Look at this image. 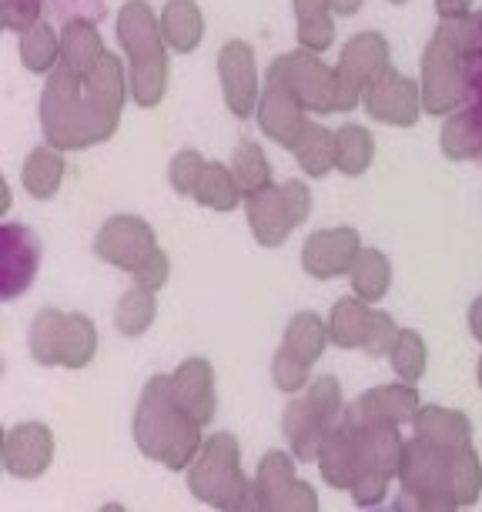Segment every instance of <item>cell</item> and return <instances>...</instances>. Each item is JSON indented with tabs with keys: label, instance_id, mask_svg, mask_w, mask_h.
Returning <instances> with one entry per match:
<instances>
[{
	"label": "cell",
	"instance_id": "6da1fadb",
	"mask_svg": "<svg viewBox=\"0 0 482 512\" xmlns=\"http://www.w3.org/2000/svg\"><path fill=\"white\" fill-rule=\"evenodd\" d=\"M131 94L124 67L114 54L94 74H71L57 64L41 94V128L57 151H84L114 138L124 98Z\"/></svg>",
	"mask_w": 482,
	"mask_h": 512
},
{
	"label": "cell",
	"instance_id": "7a4b0ae2",
	"mask_svg": "<svg viewBox=\"0 0 482 512\" xmlns=\"http://www.w3.org/2000/svg\"><path fill=\"white\" fill-rule=\"evenodd\" d=\"M201 429L205 425H198L178 409L175 395H171V375H151L131 422L134 442L144 456L165 462L171 472L188 469L205 446Z\"/></svg>",
	"mask_w": 482,
	"mask_h": 512
},
{
	"label": "cell",
	"instance_id": "3957f363",
	"mask_svg": "<svg viewBox=\"0 0 482 512\" xmlns=\"http://www.w3.org/2000/svg\"><path fill=\"white\" fill-rule=\"evenodd\" d=\"M118 41L131 61L128 88L138 108H158L168 94V44L148 0H128L118 14Z\"/></svg>",
	"mask_w": 482,
	"mask_h": 512
},
{
	"label": "cell",
	"instance_id": "277c9868",
	"mask_svg": "<svg viewBox=\"0 0 482 512\" xmlns=\"http://www.w3.org/2000/svg\"><path fill=\"white\" fill-rule=\"evenodd\" d=\"M191 496L221 512H258V489L241 472V449L231 432L205 439L198 459L188 469Z\"/></svg>",
	"mask_w": 482,
	"mask_h": 512
},
{
	"label": "cell",
	"instance_id": "5b68a950",
	"mask_svg": "<svg viewBox=\"0 0 482 512\" xmlns=\"http://www.w3.org/2000/svg\"><path fill=\"white\" fill-rule=\"evenodd\" d=\"M345 399L342 385L335 375H322L308 385L302 399H292L282 412V432L288 439V449L298 462H312L322 452V442L329 432L342 422Z\"/></svg>",
	"mask_w": 482,
	"mask_h": 512
},
{
	"label": "cell",
	"instance_id": "8992f818",
	"mask_svg": "<svg viewBox=\"0 0 482 512\" xmlns=\"http://www.w3.org/2000/svg\"><path fill=\"white\" fill-rule=\"evenodd\" d=\"M359 429V469H355L352 499L355 506L375 509L389 492V482L399 476L402 436L399 425H355Z\"/></svg>",
	"mask_w": 482,
	"mask_h": 512
},
{
	"label": "cell",
	"instance_id": "52a82bcc",
	"mask_svg": "<svg viewBox=\"0 0 482 512\" xmlns=\"http://www.w3.org/2000/svg\"><path fill=\"white\" fill-rule=\"evenodd\" d=\"M466 94V57L436 27L432 41L426 44V54H422V111L452 114L466 104Z\"/></svg>",
	"mask_w": 482,
	"mask_h": 512
},
{
	"label": "cell",
	"instance_id": "ba28073f",
	"mask_svg": "<svg viewBox=\"0 0 482 512\" xmlns=\"http://www.w3.org/2000/svg\"><path fill=\"white\" fill-rule=\"evenodd\" d=\"M389 41L379 31L355 34L335 64V111L359 108L372 81L389 71Z\"/></svg>",
	"mask_w": 482,
	"mask_h": 512
},
{
	"label": "cell",
	"instance_id": "9c48e42d",
	"mask_svg": "<svg viewBox=\"0 0 482 512\" xmlns=\"http://www.w3.org/2000/svg\"><path fill=\"white\" fill-rule=\"evenodd\" d=\"M258 124L262 131L272 138L275 144L282 148L295 151L298 138L305 131V104L298 101V94L288 81V71H285V54L275 57L272 67H268V77H265V91H262V101H258Z\"/></svg>",
	"mask_w": 482,
	"mask_h": 512
},
{
	"label": "cell",
	"instance_id": "30bf717a",
	"mask_svg": "<svg viewBox=\"0 0 482 512\" xmlns=\"http://www.w3.org/2000/svg\"><path fill=\"white\" fill-rule=\"evenodd\" d=\"M258 512H318V496L305 479L295 476L292 456L285 452H268L258 462Z\"/></svg>",
	"mask_w": 482,
	"mask_h": 512
},
{
	"label": "cell",
	"instance_id": "8fae6325",
	"mask_svg": "<svg viewBox=\"0 0 482 512\" xmlns=\"http://www.w3.org/2000/svg\"><path fill=\"white\" fill-rule=\"evenodd\" d=\"M158 251V238L154 228L138 215H114L101 225L98 238H94V255L121 272H138L148 258Z\"/></svg>",
	"mask_w": 482,
	"mask_h": 512
},
{
	"label": "cell",
	"instance_id": "7c38bea8",
	"mask_svg": "<svg viewBox=\"0 0 482 512\" xmlns=\"http://www.w3.org/2000/svg\"><path fill=\"white\" fill-rule=\"evenodd\" d=\"M37 268H41V238L34 228L11 225L0 228V298L14 302L34 285Z\"/></svg>",
	"mask_w": 482,
	"mask_h": 512
},
{
	"label": "cell",
	"instance_id": "4fadbf2b",
	"mask_svg": "<svg viewBox=\"0 0 482 512\" xmlns=\"http://www.w3.org/2000/svg\"><path fill=\"white\" fill-rule=\"evenodd\" d=\"M362 104H365V111H369V118H375L379 124L412 128L422 114V84H416L412 77L389 67L379 81L369 84Z\"/></svg>",
	"mask_w": 482,
	"mask_h": 512
},
{
	"label": "cell",
	"instance_id": "5bb4252c",
	"mask_svg": "<svg viewBox=\"0 0 482 512\" xmlns=\"http://www.w3.org/2000/svg\"><path fill=\"white\" fill-rule=\"evenodd\" d=\"M456 452L432 446V442H426L422 436H412L406 446H402V462H399L402 489L446 492V496H452V462H456Z\"/></svg>",
	"mask_w": 482,
	"mask_h": 512
},
{
	"label": "cell",
	"instance_id": "9a60e30c",
	"mask_svg": "<svg viewBox=\"0 0 482 512\" xmlns=\"http://www.w3.org/2000/svg\"><path fill=\"white\" fill-rule=\"evenodd\" d=\"M362 251L359 231L349 225L339 228H322L305 241L302 248V268L318 282H329V278L352 275V265Z\"/></svg>",
	"mask_w": 482,
	"mask_h": 512
},
{
	"label": "cell",
	"instance_id": "2e32d148",
	"mask_svg": "<svg viewBox=\"0 0 482 512\" xmlns=\"http://www.w3.org/2000/svg\"><path fill=\"white\" fill-rule=\"evenodd\" d=\"M218 77H221V94L235 118H248L262 91H258V67H255V51L245 41H228L218 54Z\"/></svg>",
	"mask_w": 482,
	"mask_h": 512
},
{
	"label": "cell",
	"instance_id": "e0dca14e",
	"mask_svg": "<svg viewBox=\"0 0 482 512\" xmlns=\"http://www.w3.org/2000/svg\"><path fill=\"white\" fill-rule=\"evenodd\" d=\"M416 412H419V392L409 382H395L362 392L345 409L342 419L352 425H402L416 419Z\"/></svg>",
	"mask_w": 482,
	"mask_h": 512
},
{
	"label": "cell",
	"instance_id": "ac0fdd59",
	"mask_svg": "<svg viewBox=\"0 0 482 512\" xmlns=\"http://www.w3.org/2000/svg\"><path fill=\"white\" fill-rule=\"evenodd\" d=\"M4 469L17 479H41L54 459V432L44 422H21L4 436Z\"/></svg>",
	"mask_w": 482,
	"mask_h": 512
},
{
	"label": "cell",
	"instance_id": "d6986e66",
	"mask_svg": "<svg viewBox=\"0 0 482 512\" xmlns=\"http://www.w3.org/2000/svg\"><path fill=\"white\" fill-rule=\"evenodd\" d=\"M171 395H175L178 409L195 419L198 425H211L218 412L215 395V372H211L208 359H188L181 362L175 375H171Z\"/></svg>",
	"mask_w": 482,
	"mask_h": 512
},
{
	"label": "cell",
	"instance_id": "ffe728a7",
	"mask_svg": "<svg viewBox=\"0 0 482 512\" xmlns=\"http://www.w3.org/2000/svg\"><path fill=\"white\" fill-rule=\"evenodd\" d=\"M285 71L305 111H335V67H325L322 57L312 51H292L285 54Z\"/></svg>",
	"mask_w": 482,
	"mask_h": 512
},
{
	"label": "cell",
	"instance_id": "44dd1931",
	"mask_svg": "<svg viewBox=\"0 0 482 512\" xmlns=\"http://www.w3.org/2000/svg\"><path fill=\"white\" fill-rule=\"evenodd\" d=\"M318 469H322V482L332 489H352L355 469H359V429L352 422H339L322 442L318 452Z\"/></svg>",
	"mask_w": 482,
	"mask_h": 512
},
{
	"label": "cell",
	"instance_id": "7402d4cb",
	"mask_svg": "<svg viewBox=\"0 0 482 512\" xmlns=\"http://www.w3.org/2000/svg\"><path fill=\"white\" fill-rule=\"evenodd\" d=\"M416 436L439 449H469L472 446V422L466 412L442 409V405H419L416 419H412Z\"/></svg>",
	"mask_w": 482,
	"mask_h": 512
},
{
	"label": "cell",
	"instance_id": "603a6c76",
	"mask_svg": "<svg viewBox=\"0 0 482 512\" xmlns=\"http://www.w3.org/2000/svg\"><path fill=\"white\" fill-rule=\"evenodd\" d=\"M108 57L94 21H67L61 31V67L71 74H94Z\"/></svg>",
	"mask_w": 482,
	"mask_h": 512
},
{
	"label": "cell",
	"instance_id": "cb8c5ba5",
	"mask_svg": "<svg viewBox=\"0 0 482 512\" xmlns=\"http://www.w3.org/2000/svg\"><path fill=\"white\" fill-rule=\"evenodd\" d=\"M248 225H252L258 245H265V248H278L288 238V231L295 228L285 211L282 191L275 185H268L265 191L248 198Z\"/></svg>",
	"mask_w": 482,
	"mask_h": 512
},
{
	"label": "cell",
	"instance_id": "d4e9b609",
	"mask_svg": "<svg viewBox=\"0 0 482 512\" xmlns=\"http://www.w3.org/2000/svg\"><path fill=\"white\" fill-rule=\"evenodd\" d=\"M161 34L175 54L198 51L201 37H205V17H201L198 0H168L161 11Z\"/></svg>",
	"mask_w": 482,
	"mask_h": 512
},
{
	"label": "cell",
	"instance_id": "484cf974",
	"mask_svg": "<svg viewBox=\"0 0 482 512\" xmlns=\"http://www.w3.org/2000/svg\"><path fill=\"white\" fill-rule=\"evenodd\" d=\"M442 154L449 161H476L482 158V118L476 111L459 108L452 111L439 134Z\"/></svg>",
	"mask_w": 482,
	"mask_h": 512
},
{
	"label": "cell",
	"instance_id": "4316f807",
	"mask_svg": "<svg viewBox=\"0 0 482 512\" xmlns=\"http://www.w3.org/2000/svg\"><path fill=\"white\" fill-rule=\"evenodd\" d=\"M372 318H375V312L369 308V302H362V298H342V302H335L332 315H329L332 345H339V349H362L365 338H369Z\"/></svg>",
	"mask_w": 482,
	"mask_h": 512
},
{
	"label": "cell",
	"instance_id": "83f0119b",
	"mask_svg": "<svg viewBox=\"0 0 482 512\" xmlns=\"http://www.w3.org/2000/svg\"><path fill=\"white\" fill-rule=\"evenodd\" d=\"M61 154L64 151L51 148V144L34 148L31 154H27L24 171H21L27 195L37 198V201H51L57 195V188H61V181H64V158Z\"/></svg>",
	"mask_w": 482,
	"mask_h": 512
},
{
	"label": "cell",
	"instance_id": "f1b7e54d",
	"mask_svg": "<svg viewBox=\"0 0 482 512\" xmlns=\"http://www.w3.org/2000/svg\"><path fill=\"white\" fill-rule=\"evenodd\" d=\"M392 288V262L379 248H362L352 265V292L362 302H379Z\"/></svg>",
	"mask_w": 482,
	"mask_h": 512
},
{
	"label": "cell",
	"instance_id": "f546056e",
	"mask_svg": "<svg viewBox=\"0 0 482 512\" xmlns=\"http://www.w3.org/2000/svg\"><path fill=\"white\" fill-rule=\"evenodd\" d=\"M329 322H322L315 312H298L292 322L285 325V345L292 349L305 365H315L325 355L329 345Z\"/></svg>",
	"mask_w": 482,
	"mask_h": 512
},
{
	"label": "cell",
	"instance_id": "4dcf8cb0",
	"mask_svg": "<svg viewBox=\"0 0 482 512\" xmlns=\"http://www.w3.org/2000/svg\"><path fill=\"white\" fill-rule=\"evenodd\" d=\"M21 64L31 74H51L61 64V34L54 31V24L37 21L21 34Z\"/></svg>",
	"mask_w": 482,
	"mask_h": 512
},
{
	"label": "cell",
	"instance_id": "1f68e13d",
	"mask_svg": "<svg viewBox=\"0 0 482 512\" xmlns=\"http://www.w3.org/2000/svg\"><path fill=\"white\" fill-rule=\"evenodd\" d=\"M375 158V141L369 128H362V124H345V128L335 131V168L342 171V175H365L369 171V164Z\"/></svg>",
	"mask_w": 482,
	"mask_h": 512
},
{
	"label": "cell",
	"instance_id": "d6a6232c",
	"mask_svg": "<svg viewBox=\"0 0 482 512\" xmlns=\"http://www.w3.org/2000/svg\"><path fill=\"white\" fill-rule=\"evenodd\" d=\"M94 352H98V328H94L91 318L81 312L64 315V332H61L64 369H84V365H91Z\"/></svg>",
	"mask_w": 482,
	"mask_h": 512
},
{
	"label": "cell",
	"instance_id": "836d02e7",
	"mask_svg": "<svg viewBox=\"0 0 482 512\" xmlns=\"http://www.w3.org/2000/svg\"><path fill=\"white\" fill-rule=\"evenodd\" d=\"M295 158L302 164L308 178H322L335 168V131L322 128V124H305L302 138L295 144Z\"/></svg>",
	"mask_w": 482,
	"mask_h": 512
},
{
	"label": "cell",
	"instance_id": "e575fe53",
	"mask_svg": "<svg viewBox=\"0 0 482 512\" xmlns=\"http://www.w3.org/2000/svg\"><path fill=\"white\" fill-rule=\"evenodd\" d=\"M195 201L211 208V211H235L238 201H241V188H238L235 171L225 168V164H218V161H208L205 171H201Z\"/></svg>",
	"mask_w": 482,
	"mask_h": 512
},
{
	"label": "cell",
	"instance_id": "d590c367",
	"mask_svg": "<svg viewBox=\"0 0 482 512\" xmlns=\"http://www.w3.org/2000/svg\"><path fill=\"white\" fill-rule=\"evenodd\" d=\"M231 171H235L238 178V188L245 198L258 195V191H265L272 185V164H268L262 144L255 141H241L235 148V158H231Z\"/></svg>",
	"mask_w": 482,
	"mask_h": 512
},
{
	"label": "cell",
	"instance_id": "8d00e7d4",
	"mask_svg": "<svg viewBox=\"0 0 482 512\" xmlns=\"http://www.w3.org/2000/svg\"><path fill=\"white\" fill-rule=\"evenodd\" d=\"M61 332H64V312L57 308H41L31 322V355L37 365H61Z\"/></svg>",
	"mask_w": 482,
	"mask_h": 512
},
{
	"label": "cell",
	"instance_id": "74e56055",
	"mask_svg": "<svg viewBox=\"0 0 482 512\" xmlns=\"http://www.w3.org/2000/svg\"><path fill=\"white\" fill-rule=\"evenodd\" d=\"M154 315H158V302H154V292L148 288H131V292L121 295L118 312H114V325H118L121 335L138 338L151 328Z\"/></svg>",
	"mask_w": 482,
	"mask_h": 512
},
{
	"label": "cell",
	"instance_id": "f35d334b",
	"mask_svg": "<svg viewBox=\"0 0 482 512\" xmlns=\"http://www.w3.org/2000/svg\"><path fill=\"white\" fill-rule=\"evenodd\" d=\"M389 359H392L395 375H399V382L416 385L422 375H426V362H429L422 335L412 332V328H399V335H395V342H392Z\"/></svg>",
	"mask_w": 482,
	"mask_h": 512
},
{
	"label": "cell",
	"instance_id": "ab89813d",
	"mask_svg": "<svg viewBox=\"0 0 482 512\" xmlns=\"http://www.w3.org/2000/svg\"><path fill=\"white\" fill-rule=\"evenodd\" d=\"M482 492V462L476 449H459L456 462H452V496L459 506H472Z\"/></svg>",
	"mask_w": 482,
	"mask_h": 512
},
{
	"label": "cell",
	"instance_id": "60d3db41",
	"mask_svg": "<svg viewBox=\"0 0 482 512\" xmlns=\"http://www.w3.org/2000/svg\"><path fill=\"white\" fill-rule=\"evenodd\" d=\"M439 31L459 47L462 57L482 54V11H469L462 17H446V21H439Z\"/></svg>",
	"mask_w": 482,
	"mask_h": 512
},
{
	"label": "cell",
	"instance_id": "b9f144b4",
	"mask_svg": "<svg viewBox=\"0 0 482 512\" xmlns=\"http://www.w3.org/2000/svg\"><path fill=\"white\" fill-rule=\"evenodd\" d=\"M308 369H312V365H305L292 349H288V345H282V349L275 352V359H272L275 389H278V392H285V395L302 392L305 385H308Z\"/></svg>",
	"mask_w": 482,
	"mask_h": 512
},
{
	"label": "cell",
	"instance_id": "7bdbcfd3",
	"mask_svg": "<svg viewBox=\"0 0 482 512\" xmlns=\"http://www.w3.org/2000/svg\"><path fill=\"white\" fill-rule=\"evenodd\" d=\"M205 164H208V161L201 158V154H198L195 148H181V151L175 154V161H171V171H168L171 188H175L178 195H191V198H195Z\"/></svg>",
	"mask_w": 482,
	"mask_h": 512
},
{
	"label": "cell",
	"instance_id": "ee69618b",
	"mask_svg": "<svg viewBox=\"0 0 482 512\" xmlns=\"http://www.w3.org/2000/svg\"><path fill=\"white\" fill-rule=\"evenodd\" d=\"M395 512H459V502L446 492H409L399 489L392 502Z\"/></svg>",
	"mask_w": 482,
	"mask_h": 512
},
{
	"label": "cell",
	"instance_id": "f6af8a7d",
	"mask_svg": "<svg viewBox=\"0 0 482 512\" xmlns=\"http://www.w3.org/2000/svg\"><path fill=\"white\" fill-rule=\"evenodd\" d=\"M47 7V0H0V21L7 31L24 34L27 27H34L41 21V11Z\"/></svg>",
	"mask_w": 482,
	"mask_h": 512
},
{
	"label": "cell",
	"instance_id": "bcb514c9",
	"mask_svg": "<svg viewBox=\"0 0 482 512\" xmlns=\"http://www.w3.org/2000/svg\"><path fill=\"white\" fill-rule=\"evenodd\" d=\"M335 41V17L332 14H318L312 21H298V44L302 51L322 54L329 51Z\"/></svg>",
	"mask_w": 482,
	"mask_h": 512
},
{
	"label": "cell",
	"instance_id": "7dc6e473",
	"mask_svg": "<svg viewBox=\"0 0 482 512\" xmlns=\"http://www.w3.org/2000/svg\"><path fill=\"white\" fill-rule=\"evenodd\" d=\"M395 335H399V325H395V318L389 312H375L372 328H369V338H365L362 352L372 355V359H379V355H389Z\"/></svg>",
	"mask_w": 482,
	"mask_h": 512
},
{
	"label": "cell",
	"instance_id": "c3c4849f",
	"mask_svg": "<svg viewBox=\"0 0 482 512\" xmlns=\"http://www.w3.org/2000/svg\"><path fill=\"white\" fill-rule=\"evenodd\" d=\"M47 11L57 14L61 21H101L104 17V0H47Z\"/></svg>",
	"mask_w": 482,
	"mask_h": 512
},
{
	"label": "cell",
	"instance_id": "681fc988",
	"mask_svg": "<svg viewBox=\"0 0 482 512\" xmlns=\"http://www.w3.org/2000/svg\"><path fill=\"white\" fill-rule=\"evenodd\" d=\"M168 275H171V258L158 248L148 262L134 272V282H138V288H148V292H161V288L168 285Z\"/></svg>",
	"mask_w": 482,
	"mask_h": 512
},
{
	"label": "cell",
	"instance_id": "f907efd6",
	"mask_svg": "<svg viewBox=\"0 0 482 512\" xmlns=\"http://www.w3.org/2000/svg\"><path fill=\"white\" fill-rule=\"evenodd\" d=\"M278 191H282L288 218H292V225L298 228L308 218V211H312V188H308L305 181H285Z\"/></svg>",
	"mask_w": 482,
	"mask_h": 512
},
{
	"label": "cell",
	"instance_id": "816d5d0a",
	"mask_svg": "<svg viewBox=\"0 0 482 512\" xmlns=\"http://www.w3.org/2000/svg\"><path fill=\"white\" fill-rule=\"evenodd\" d=\"M466 81H469V94H466V104H462V108L476 111L482 118V54L466 57Z\"/></svg>",
	"mask_w": 482,
	"mask_h": 512
},
{
	"label": "cell",
	"instance_id": "f5cc1de1",
	"mask_svg": "<svg viewBox=\"0 0 482 512\" xmlns=\"http://www.w3.org/2000/svg\"><path fill=\"white\" fill-rule=\"evenodd\" d=\"M295 17L298 21H312L318 14H335L332 11V0H292Z\"/></svg>",
	"mask_w": 482,
	"mask_h": 512
},
{
	"label": "cell",
	"instance_id": "db71d44e",
	"mask_svg": "<svg viewBox=\"0 0 482 512\" xmlns=\"http://www.w3.org/2000/svg\"><path fill=\"white\" fill-rule=\"evenodd\" d=\"M436 11L442 21H446V17H462L472 11V0H436Z\"/></svg>",
	"mask_w": 482,
	"mask_h": 512
},
{
	"label": "cell",
	"instance_id": "11a10c76",
	"mask_svg": "<svg viewBox=\"0 0 482 512\" xmlns=\"http://www.w3.org/2000/svg\"><path fill=\"white\" fill-rule=\"evenodd\" d=\"M469 332H472L476 342H482V298H476L472 308H469Z\"/></svg>",
	"mask_w": 482,
	"mask_h": 512
},
{
	"label": "cell",
	"instance_id": "9f6ffc18",
	"mask_svg": "<svg viewBox=\"0 0 482 512\" xmlns=\"http://www.w3.org/2000/svg\"><path fill=\"white\" fill-rule=\"evenodd\" d=\"M359 7H362V0H332V11L335 14H345V17L355 14Z\"/></svg>",
	"mask_w": 482,
	"mask_h": 512
},
{
	"label": "cell",
	"instance_id": "6f0895ef",
	"mask_svg": "<svg viewBox=\"0 0 482 512\" xmlns=\"http://www.w3.org/2000/svg\"><path fill=\"white\" fill-rule=\"evenodd\" d=\"M101 512H128V509H124V506H118V502H108V506H104Z\"/></svg>",
	"mask_w": 482,
	"mask_h": 512
},
{
	"label": "cell",
	"instance_id": "680465c9",
	"mask_svg": "<svg viewBox=\"0 0 482 512\" xmlns=\"http://www.w3.org/2000/svg\"><path fill=\"white\" fill-rule=\"evenodd\" d=\"M476 379H479V385H482V359H479V375H476Z\"/></svg>",
	"mask_w": 482,
	"mask_h": 512
},
{
	"label": "cell",
	"instance_id": "91938a15",
	"mask_svg": "<svg viewBox=\"0 0 482 512\" xmlns=\"http://www.w3.org/2000/svg\"><path fill=\"white\" fill-rule=\"evenodd\" d=\"M375 512H395V509H375Z\"/></svg>",
	"mask_w": 482,
	"mask_h": 512
},
{
	"label": "cell",
	"instance_id": "94428289",
	"mask_svg": "<svg viewBox=\"0 0 482 512\" xmlns=\"http://www.w3.org/2000/svg\"><path fill=\"white\" fill-rule=\"evenodd\" d=\"M392 4H406V0H392Z\"/></svg>",
	"mask_w": 482,
	"mask_h": 512
}]
</instances>
